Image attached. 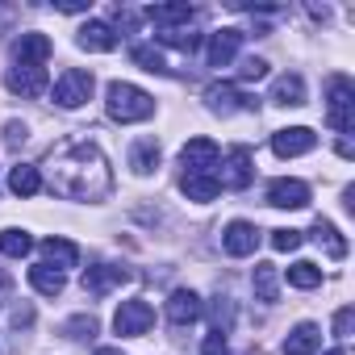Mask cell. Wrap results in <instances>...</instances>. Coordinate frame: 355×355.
<instances>
[{
  "label": "cell",
  "mask_w": 355,
  "mask_h": 355,
  "mask_svg": "<svg viewBox=\"0 0 355 355\" xmlns=\"http://www.w3.org/2000/svg\"><path fill=\"white\" fill-rule=\"evenodd\" d=\"M46 180L67 201H101L113 189L109 163H105V155H101L96 142H67V146H59L51 155Z\"/></svg>",
  "instance_id": "6da1fadb"
},
{
  "label": "cell",
  "mask_w": 355,
  "mask_h": 355,
  "mask_svg": "<svg viewBox=\"0 0 355 355\" xmlns=\"http://www.w3.org/2000/svg\"><path fill=\"white\" fill-rule=\"evenodd\" d=\"M105 109H109L113 121L130 125V121H146V117L155 113V101H150V92H142V88H134V84H109Z\"/></svg>",
  "instance_id": "7a4b0ae2"
},
{
  "label": "cell",
  "mask_w": 355,
  "mask_h": 355,
  "mask_svg": "<svg viewBox=\"0 0 355 355\" xmlns=\"http://www.w3.org/2000/svg\"><path fill=\"white\" fill-rule=\"evenodd\" d=\"M326 121H330V130H338L343 138L355 130V88H351V80H347V76H334V80H330Z\"/></svg>",
  "instance_id": "3957f363"
},
{
  "label": "cell",
  "mask_w": 355,
  "mask_h": 355,
  "mask_svg": "<svg viewBox=\"0 0 355 355\" xmlns=\"http://www.w3.org/2000/svg\"><path fill=\"white\" fill-rule=\"evenodd\" d=\"M92 88H96V80H92V71H80V67H67L59 80H55V105L59 109H80V105H88V96H92Z\"/></svg>",
  "instance_id": "277c9868"
},
{
  "label": "cell",
  "mask_w": 355,
  "mask_h": 355,
  "mask_svg": "<svg viewBox=\"0 0 355 355\" xmlns=\"http://www.w3.org/2000/svg\"><path fill=\"white\" fill-rule=\"evenodd\" d=\"M150 326H155V309H150V301H142V297L121 301L117 313H113V330H117L121 338H138V334H146Z\"/></svg>",
  "instance_id": "5b68a950"
},
{
  "label": "cell",
  "mask_w": 355,
  "mask_h": 355,
  "mask_svg": "<svg viewBox=\"0 0 355 355\" xmlns=\"http://www.w3.org/2000/svg\"><path fill=\"white\" fill-rule=\"evenodd\" d=\"M5 88H9L13 96L34 101V96H42V92H46V67H34V63H13V67L5 71Z\"/></svg>",
  "instance_id": "8992f818"
},
{
  "label": "cell",
  "mask_w": 355,
  "mask_h": 355,
  "mask_svg": "<svg viewBox=\"0 0 355 355\" xmlns=\"http://www.w3.org/2000/svg\"><path fill=\"white\" fill-rule=\"evenodd\" d=\"M205 105H209L214 113L230 117V113H239V109H255L259 101H255V96H247V92H243L239 84L222 80V84H209V88H205Z\"/></svg>",
  "instance_id": "52a82bcc"
},
{
  "label": "cell",
  "mask_w": 355,
  "mask_h": 355,
  "mask_svg": "<svg viewBox=\"0 0 355 355\" xmlns=\"http://www.w3.org/2000/svg\"><path fill=\"white\" fill-rule=\"evenodd\" d=\"M218 159H222V150H218L214 138H193V142H184V150H180L184 175H214Z\"/></svg>",
  "instance_id": "ba28073f"
},
{
  "label": "cell",
  "mask_w": 355,
  "mask_h": 355,
  "mask_svg": "<svg viewBox=\"0 0 355 355\" xmlns=\"http://www.w3.org/2000/svg\"><path fill=\"white\" fill-rule=\"evenodd\" d=\"M251 180H255L251 150H247V146H234V150L222 159V175H218V184H222V189H234V193H243Z\"/></svg>",
  "instance_id": "9c48e42d"
},
{
  "label": "cell",
  "mask_w": 355,
  "mask_h": 355,
  "mask_svg": "<svg viewBox=\"0 0 355 355\" xmlns=\"http://www.w3.org/2000/svg\"><path fill=\"white\" fill-rule=\"evenodd\" d=\"M318 146V134L309 125H288V130H276L272 134V150L280 159H297V155H309Z\"/></svg>",
  "instance_id": "30bf717a"
},
{
  "label": "cell",
  "mask_w": 355,
  "mask_h": 355,
  "mask_svg": "<svg viewBox=\"0 0 355 355\" xmlns=\"http://www.w3.org/2000/svg\"><path fill=\"white\" fill-rule=\"evenodd\" d=\"M268 205H276V209H305L309 205V184L280 175V180L268 184Z\"/></svg>",
  "instance_id": "8fae6325"
},
{
  "label": "cell",
  "mask_w": 355,
  "mask_h": 355,
  "mask_svg": "<svg viewBox=\"0 0 355 355\" xmlns=\"http://www.w3.org/2000/svg\"><path fill=\"white\" fill-rule=\"evenodd\" d=\"M222 247H226V255L247 259V255H255V247H259V230H255L251 222H230V226L222 230Z\"/></svg>",
  "instance_id": "7c38bea8"
},
{
  "label": "cell",
  "mask_w": 355,
  "mask_h": 355,
  "mask_svg": "<svg viewBox=\"0 0 355 355\" xmlns=\"http://www.w3.org/2000/svg\"><path fill=\"white\" fill-rule=\"evenodd\" d=\"M201 297L193 293V288H175L171 297H167V322L171 326H193L197 318H201Z\"/></svg>",
  "instance_id": "4fadbf2b"
},
{
  "label": "cell",
  "mask_w": 355,
  "mask_h": 355,
  "mask_svg": "<svg viewBox=\"0 0 355 355\" xmlns=\"http://www.w3.org/2000/svg\"><path fill=\"white\" fill-rule=\"evenodd\" d=\"M239 46H243V30H214L209 34V51H205L209 67H230Z\"/></svg>",
  "instance_id": "5bb4252c"
},
{
  "label": "cell",
  "mask_w": 355,
  "mask_h": 355,
  "mask_svg": "<svg viewBox=\"0 0 355 355\" xmlns=\"http://www.w3.org/2000/svg\"><path fill=\"white\" fill-rule=\"evenodd\" d=\"M146 21L155 26V34H171V30L193 26V9L189 5H155V9H146Z\"/></svg>",
  "instance_id": "9a60e30c"
},
{
  "label": "cell",
  "mask_w": 355,
  "mask_h": 355,
  "mask_svg": "<svg viewBox=\"0 0 355 355\" xmlns=\"http://www.w3.org/2000/svg\"><path fill=\"white\" fill-rule=\"evenodd\" d=\"M125 280H130V272H125V268H117V263H96V268H88V272H84V293L105 297L109 288H117V284H125Z\"/></svg>",
  "instance_id": "2e32d148"
},
{
  "label": "cell",
  "mask_w": 355,
  "mask_h": 355,
  "mask_svg": "<svg viewBox=\"0 0 355 355\" xmlns=\"http://www.w3.org/2000/svg\"><path fill=\"white\" fill-rule=\"evenodd\" d=\"M13 59L42 67V63L51 59V38H46V34H21V38L13 42Z\"/></svg>",
  "instance_id": "e0dca14e"
},
{
  "label": "cell",
  "mask_w": 355,
  "mask_h": 355,
  "mask_svg": "<svg viewBox=\"0 0 355 355\" xmlns=\"http://www.w3.org/2000/svg\"><path fill=\"white\" fill-rule=\"evenodd\" d=\"M42 263L55 268V272H67V268L80 263V247L67 243V239H46V243H42Z\"/></svg>",
  "instance_id": "ac0fdd59"
},
{
  "label": "cell",
  "mask_w": 355,
  "mask_h": 355,
  "mask_svg": "<svg viewBox=\"0 0 355 355\" xmlns=\"http://www.w3.org/2000/svg\"><path fill=\"white\" fill-rule=\"evenodd\" d=\"M318 347H322V330H318L313 322L293 326V330H288V338H284V355H313Z\"/></svg>",
  "instance_id": "d6986e66"
},
{
  "label": "cell",
  "mask_w": 355,
  "mask_h": 355,
  "mask_svg": "<svg viewBox=\"0 0 355 355\" xmlns=\"http://www.w3.org/2000/svg\"><path fill=\"white\" fill-rule=\"evenodd\" d=\"M9 193H17V197H38V193H42V171H38L34 163H17V167L9 171Z\"/></svg>",
  "instance_id": "ffe728a7"
},
{
  "label": "cell",
  "mask_w": 355,
  "mask_h": 355,
  "mask_svg": "<svg viewBox=\"0 0 355 355\" xmlns=\"http://www.w3.org/2000/svg\"><path fill=\"white\" fill-rule=\"evenodd\" d=\"M84 51H96V55H109L113 46H117V34L105 26V21H88L84 30H80V38H76Z\"/></svg>",
  "instance_id": "44dd1931"
},
{
  "label": "cell",
  "mask_w": 355,
  "mask_h": 355,
  "mask_svg": "<svg viewBox=\"0 0 355 355\" xmlns=\"http://www.w3.org/2000/svg\"><path fill=\"white\" fill-rule=\"evenodd\" d=\"M251 284H255V297L259 301H268V305L280 301V272H276V263H255Z\"/></svg>",
  "instance_id": "7402d4cb"
},
{
  "label": "cell",
  "mask_w": 355,
  "mask_h": 355,
  "mask_svg": "<svg viewBox=\"0 0 355 355\" xmlns=\"http://www.w3.org/2000/svg\"><path fill=\"white\" fill-rule=\"evenodd\" d=\"M180 193H184L189 201H197V205H209V201L222 193V184H218V175H184V180H180Z\"/></svg>",
  "instance_id": "603a6c76"
},
{
  "label": "cell",
  "mask_w": 355,
  "mask_h": 355,
  "mask_svg": "<svg viewBox=\"0 0 355 355\" xmlns=\"http://www.w3.org/2000/svg\"><path fill=\"white\" fill-rule=\"evenodd\" d=\"M272 105H305V80H301L297 71L280 76V80L272 84Z\"/></svg>",
  "instance_id": "cb8c5ba5"
},
{
  "label": "cell",
  "mask_w": 355,
  "mask_h": 355,
  "mask_svg": "<svg viewBox=\"0 0 355 355\" xmlns=\"http://www.w3.org/2000/svg\"><path fill=\"white\" fill-rule=\"evenodd\" d=\"M130 167H134L138 175H150V171L159 167V142H155V138L134 142V150H130Z\"/></svg>",
  "instance_id": "d4e9b609"
},
{
  "label": "cell",
  "mask_w": 355,
  "mask_h": 355,
  "mask_svg": "<svg viewBox=\"0 0 355 355\" xmlns=\"http://www.w3.org/2000/svg\"><path fill=\"white\" fill-rule=\"evenodd\" d=\"M30 284L42 293V297H59L63 288H67V280H63V272H55V268H46V263H38V268H30Z\"/></svg>",
  "instance_id": "484cf974"
},
{
  "label": "cell",
  "mask_w": 355,
  "mask_h": 355,
  "mask_svg": "<svg viewBox=\"0 0 355 355\" xmlns=\"http://www.w3.org/2000/svg\"><path fill=\"white\" fill-rule=\"evenodd\" d=\"M313 239H318V243H326L330 259H343V255H347V239H343V234L334 230V222L318 218V222H313Z\"/></svg>",
  "instance_id": "4316f807"
},
{
  "label": "cell",
  "mask_w": 355,
  "mask_h": 355,
  "mask_svg": "<svg viewBox=\"0 0 355 355\" xmlns=\"http://www.w3.org/2000/svg\"><path fill=\"white\" fill-rule=\"evenodd\" d=\"M0 251H5L9 259H26L34 251V239L26 230H0Z\"/></svg>",
  "instance_id": "83f0119b"
},
{
  "label": "cell",
  "mask_w": 355,
  "mask_h": 355,
  "mask_svg": "<svg viewBox=\"0 0 355 355\" xmlns=\"http://www.w3.org/2000/svg\"><path fill=\"white\" fill-rule=\"evenodd\" d=\"M130 59H134L142 71H159V76L167 71V59H163V51H159V46H150V42H138V46L130 51Z\"/></svg>",
  "instance_id": "f1b7e54d"
},
{
  "label": "cell",
  "mask_w": 355,
  "mask_h": 355,
  "mask_svg": "<svg viewBox=\"0 0 355 355\" xmlns=\"http://www.w3.org/2000/svg\"><path fill=\"white\" fill-rule=\"evenodd\" d=\"M288 284H293V288H318V284H322V268L309 263V259H301V263L288 268Z\"/></svg>",
  "instance_id": "f546056e"
},
{
  "label": "cell",
  "mask_w": 355,
  "mask_h": 355,
  "mask_svg": "<svg viewBox=\"0 0 355 355\" xmlns=\"http://www.w3.org/2000/svg\"><path fill=\"white\" fill-rule=\"evenodd\" d=\"M230 322H234V305H230V297H218L214 301V330H230Z\"/></svg>",
  "instance_id": "4dcf8cb0"
},
{
  "label": "cell",
  "mask_w": 355,
  "mask_h": 355,
  "mask_svg": "<svg viewBox=\"0 0 355 355\" xmlns=\"http://www.w3.org/2000/svg\"><path fill=\"white\" fill-rule=\"evenodd\" d=\"M63 334H67V338H88V334H96V318L80 313V318H71V322L63 326Z\"/></svg>",
  "instance_id": "1f68e13d"
},
{
  "label": "cell",
  "mask_w": 355,
  "mask_h": 355,
  "mask_svg": "<svg viewBox=\"0 0 355 355\" xmlns=\"http://www.w3.org/2000/svg\"><path fill=\"white\" fill-rule=\"evenodd\" d=\"M301 247V230H272V251H297Z\"/></svg>",
  "instance_id": "d6a6232c"
},
{
  "label": "cell",
  "mask_w": 355,
  "mask_h": 355,
  "mask_svg": "<svg viewBox=\"0 0 355 355\" xmlns=\"http://www.w3.org/2000/svg\"><path fill=\"white\" fill-rule=\"evenodd\" d=\"M351 326H355V309L351 305H343L338 313H334V338L343 343V338H351Z\"/></svg>",
  "instance_id": "836d02e7"
},
{
  "label": "cell",
  "mask_w": 355,
  "mask_h": 355,
  "mask_svg": "<svg viewBox=\"0 0 355 355\" xmlns=\"http://www.w3.org/2000/svg\"><path fill=\"white\" fill-rule=\"evenodd\" d=\"M268 76V59H243V67H239V80H263Z\"/></svg>",
  "instance_id": "e575fe53"
},
{
  "label": "cell",
  "mask_w": 355,
  "mask_h": 355,
  "mask_svg": "<svg viewBox=\"0 0 355 355\" xmlns=\"http://www.w3.org/2000/svg\"><path fill=\"white\" fill-rule=\"evenodd\" d=\"M201 351H205V355H230V351H226V334H222V330H209L205 343H201Z\"/></svg>",
  "instance_id": "d590c367"
},
{
  "label": "cell",
  "mask_w": 355,
  "mask_h": 355,
  "mask_svg": "<svg viewBox=\"0 0 355 355\" xmlns=\"http://www.w3.org/2000/svg\"><path fill=\"white\" fill-rule=\"evenodd\" d=\"M21 142H26V125H21V121H9V125H5V146L17 150Z\"/></svg>",
  "instance_id": "8d00e7d4"
},
{
  "label": "cell",
  "mask_w": 355,
  "mask_h": 355,
  "mask_svg": "<svg viewBox=\"0 0 355 355\" xmlns=\"http://www.w3.org/2000/svg\"><path fill=\"white\" fill-rule=\"evenodd\" d=\"M30 322H34V309L30 305H17L13 309V326H30Z\"/></svg>",
  "instance_id": "74e56055"
},
{
  "label": "cell",
  "mask_w": 355,
  "mask_h": 355,
  "mask_svg": "<svg viewBox=\"0 0 355 355\" xmlns=\"http://www.w3.org/2000/svg\"><path fill=\"white\" fill-rule=\"evenodd\" d=\"M96 355H121V347H101Z\"/></svg>",
  "instance_id": "f35d334b"
},
{
  "label": "cell",
  "mask_w": 355,
  "mask_h": 355,
  "mask_svg": "<svg viewBox=\"0 0 355 355\" xmlns=\"http://www.w3.org/2000/svg\"><path fill=\"white\" fill-rule=\"evenodd\" d=\"M326 355H347V351H343V347H334V351H326Z\"/></svg>",
  "instance_id": "ab89813d"
},
{
  "label": "cell",
  "mask_w": 355,
  "mask_h": 355,
  "mask_svg": "<svg viewBox=\"0 0 355 355\" xmlns=\"http://www.w3.org/2000/svg\"><path fill=\"white\" fill-rule=\"evenodd\" d=\"M0 301H5V276H0Z\"/></svg>",
  "instance_id": "60d3db41"
}]
</instances>
